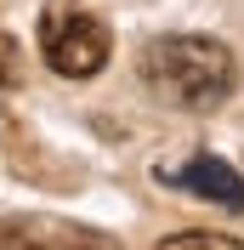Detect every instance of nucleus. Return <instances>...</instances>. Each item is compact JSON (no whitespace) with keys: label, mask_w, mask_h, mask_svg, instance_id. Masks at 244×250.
<instances>
[{"label":"nucleus","mask_w":244,"mask_h":250,"mask_svg":"<svg viewBox=\"0 0 244 250\" xmlns=\"http://www.w3.org/2000/svg\"><path fill=\"white\" fill-rule=\"evenodd\" d=\"M142 80H148L153 97H165L170 108L210 114V108H222L233 97L239 68H233V51L222 46V40L165 34V40H148V46H142Z\"/></svg>","instance_id":"nucleus-1"},{"label":"nucleus","mask_w":244,"mask_h":250,"mask_svg":"<svg viewBox=\"0 0 244 250\" xmlns=\"http://www.w3.org/2000/svg\"><path fill=\"white\" fill-rule=\"evenodd\" d=\"M159 182L182 188V193H199V199L222 205V210H244V176L233 165H222V159H210V154L187 159V165H170V171L159 165Z\"/></svg>","instance_id":"nucleus-3"},{"label":"nucleus","mask_w":244,"mask_h":250,"mask_svg":"<svg viewBox=\"0 0 244 250\" xmlns=\"http://www.w3.org/2000/svg\"><path fill=\"white\" fill-rule=\"evenodd\" d=\"M17 80H23V51L12 34H0V91H12Z\"/></svg>","instance_id":"nucleus-6"},{"label":"nucleus","mask_w":244,"mask_h":250,"mask_svg":"<svg viewBox=\"0 0 244 250\" xmlns=\"http://www.w3.org/2000/svg\"><path fill=\"white\" fill-rule=\"evenodd\" d=\"M0 250H114V245L91 228H74L57 216H17L0 228Z\"/></svg>","instance_id":"nucleus-4"},{"label":"nucleus","mask_w":244,"mask_h":250,"mask_svg":"<svg viewBox=\"0 0 244 250\" xmlns=\"http://www.w3.org/2000/svg\"><path fill=\"white\" fill-rule=\"evenodd\" d=\"M159 250H244V245L227 233H170Z\"/></svg>","instance_id":"nucleus-5"},{"label":"nucleus","mask_w":244,"mask_h":250,"mask_svg":"<svg viewBox=\"0 0 244 250\" xmlns=\"http://www.w3.org/2000/svg\"><path fill=\"white\" fill-rule=\"evenodd\" d=\"M108 51H114V40H108L102 17L80 12V6H46V17H40V57H46L62 80L102 74Z\"/></svg>","instance_id":"nucleus-2"}]
</instances>
